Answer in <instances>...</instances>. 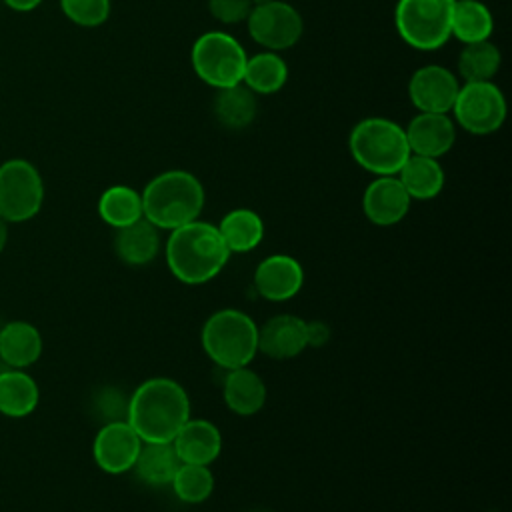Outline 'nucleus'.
<instances>
[{"mask_svg":"<svg viewBox=\"0 0 512 512\" xmlns=\"http://www.w3.org/2000/svg\"><path fill=\"white\" fill-rule=\"evenodd\" d=\"M188 418V392L172 378H148L128 396L126 422L142 442H172Z\"/></svg>","mask_w":512,"mask_h":512,"instance_id":"obj_1","label":"nucleus"},{"mask_svg":"<svg viewBox=\"0 0 512 512\" xmlns=\"http://www.w3.org/2000/svg\"><path fill=\"white\" fill-rule=\"evenodd\" d=\"M164 256L176 280L198 286L222 272L230 258V250L224 244L218 226L204 220H192L170 230Z\"/></svg>","mask_w":512,"mask_h":512,"instance_id":"obj_2","label":"nucleus"},{"mask_svg":"<svg viewBox=\"0 0 512 512\" xmlns=\"http://www.w3.org/2000/svg\"><path fill=\"white\" fill-rule=\"evenodd\" d=\"M142 214L158 230H174L198 220L204 208V186L186 170H166L154 176L144 190Z\"/></svg>","mask_w":512,"mask_h":512,"instance_id":"obj_3","label":"nucleus"},{"mask_svg":"<svg viewBox=\"0 0 512 512\" xmlns=\"http://www.w3.org/2000/svg\"><path fill=\"white\" fill-rule=\"evenodd\" d=\"M200 342L206 356L224 370L250 366L258 354V326L238 308H222L208 316Z\"/></svg>","mask_w":512,"mask_h":512,"instance_id":"obj_4","label":"nucleus"},{"mask_svg":"<svg viewBox=\"0 0 512 512\" xmlns=\"http://www.w3.org/2000/svg\"><path fill=\"white\" fill-rule=\"evenodd\" d=\"M354 162L374 176H396L410 156L404 128L388 118L360 120L348 138Z\"/></svg>","mask_w":512,"mask_h":512,"instance_id":"obj_5","label":"nucleus"},{"mask_svg":"<svg viewBox=\"0 0 512 512\" xmlns=\"http://www.w3.org/2000/svg\"><path fill=\"white\" fill-rule=\"evenodd\" d=\"M454 0H398L394 26L398 36L416 50H438L450 34Z\"/></svg>","mask_w":512,"mask_h":512,"instance_id":"obj_6","label":"nucleus"},{"mask_svg":"<svg viewBox=\"0 0 512 512\" xmlns=\"http://www.w3.org/2000/svg\"><path fill=\"white\" fill-rule=\"evenodd\" d=\"M246 58L242 44L220 30L198 36L190 52L196 76L216 90L242 84Z\"/></svg>","mask_w":512,"mask_h":512,"instance_id":"obj_7","label":"nucleus"},{"mask_svg":"<svg viewBox=\"0 0 512 512\" xmlns=\"http://www.w3.org/2000/svg\"><path fill=\"white\" fill-rule=\"evenodd\" d=\"M44 202V182L38 168L12 158L0 164V218L6 224H20L34 218Z\"/></svg>","mask_w":512,"mask_h":512,"instance_id":"obj_8","label":"nucleus"},{"mask_svg":"<svg viewBox=\"0 0 512 512\" xmlns=\"http://www.w3.org/2000/svg\"><path fill=\"white\" fill-rule=\"evenodd\" d=\"M456 122L470 134L486 136L496 132L506 120V100L492 82H464L456 94L452 110Z\"/></svg>","mask_w":512,"mask_h":512,"instance_id":"obj_9","label":"nucleus"},{"mask_svg":"<svg viewBox=\"0 0 512 512\" xmlns=\"http://www.w3.org/2000/svg\"><path fill=\"white\" fill-rule=\"evenodd\" d=\"M246 22L250 38L270 52L292 48L304 32V20L300 12L282 0L252 6Z\"/></svg>","mask_w":512,"mask_h":512,"instance_id":"obj_10","label":"nucleus"},{"mask_svg":"<svg viewBox=\"0 0 512 512\" xmlns=\"http://www.w3.org/2000/svg\"><path fill=\"white\" fill-rule=\"evenodd\" d=\"M142 438L126 420H110L100 426L92 442L96 466L106 474H124L134 468Z\"/></svg>","mask_w":512,"mask_h":512,"instance_id":"obj_11","label":"nucleus"},{"mask_svg":"<svg viewBox=\"0 0 512 512\" xmlns=\"http://www.w3.org/2000/svg\"><path fill=\"white\" fill-rule=\"evenodd\" d=\"M460 90L458 78L440 64L418 68L408 82V98L420 112L448 114Z\"/></svg>","mask_w":512,"mask_h":512,"instance_id":"obj_12","label":"nucleus"},{"mask_svg":"<svg viewBox=\"0 0 512 512\" xmlns=\"http://www.w3.org/2000/svg\"><path fill=\"white\" fill-rule=\"evenodd\" d=\"M302 284V264L288 254L266 256L254 270V288L268 302H286L294 298Z\"/></svg>","mask_w":512,"mask_h":512,"instance_id":"obj_13","label":"nucleus"},{"mask_svg":"<svg viewBox=\"0 0 512 512\" xmlns=\"http://www.w3.org/2000/svg\"><path fill=\"white\" fill-rule=\"evenodd\" d=\"M410 202L398 176H376L362 194V212L376 226H394L408 214Z\"/></svg>","mask_w":512,"mask_h":512,"instance_id":"obj_14","label":"nucleus"},{"mask_svg":"<svg viewBox=\"0 0 512 512\" xmlns=\"http://www.w3.org/2000/svg\"><path fill=\"white\" fill-rule=\"evenodd\" d=\"M306 348V320L296 314H278L258 326V352L274 360L296 358Z\"/></svg>","mask_w":512,"mask_h":512,"instance_id":"obj_15","label":"nucleus"},{"mask_svg":"<svg viewBox=\"0 0 512 512\" xmlns=\"http://www.w3.org/2000/svg\"><path fill=\"white\" fill-rule=\"evenodd\" d=\"M410 154L440 158L456 140V128L448 114L420 112L404 128Z\"/></svg>","mask_w":512,"mask_h":512,"instance_id":"obj_16","label":"nucleus"},{"mask_svg":"<svg viewBox=\"0 0 512 512\" xmlns=\"http://www.w3.org/2000/svg\"><path fill=\"white\" fill-rule=\"evenodd\" d=\"M172 444L180 462L210 466L222 452V434L210 420L188 418Z\"/></svg>","mask_w":512,"mask_h":512,"instance_id":"obj_17","label":"nucleus"},{"mask_svg":"<svg viewBox=\"0 0 512 512\" xmlns=\"http://www.w3.org/2000/svg\"><path fill=\"white\" fill-rule=\"evenodd\" d=\"M42 334L26 320H12L0 328V360L8 368L26 370L42 356Z\"/></svg>","mask_w":512,"mask_h":512,"instance_id":"obj_18","label":"nucleus"},{"mask_svg":"<svg viewBox=\"0 0 512 512\" xmlns=\"http://www.w3.org/2000/svg\"><path fill=\"white\" fill-rule=\"evenodd\" d=\"M222 382V398L230 412L238 416H252L262 410L266 402V384L250 366L226 370Z\"/></svg>","mask_w":512,"mask_h":512,"instance_id":"obj_19","label":"nucleus"},{"mask_svg":"<svg viewBox=\"0 0 512 512\" xmlns=\"http://www.w3.org/2000/svg\"><path fill=\"white\" fill-rule=\"evenodd\" d=\"M114 252L128 266H146L160 252L158 228L144 216L116 230Z\"/></svg>","mask_w":512,"mask_h":512,"instance_id":"obj_20","label":"nucleus"},{"mask_svg":"<svg viewBox=\"0 0 512 512\" xmlns=\"http://www.w3.org/2000/svg\"><path fill=\"white\" fill-rule=\"evenodd\" d=\"M40 388L36 380L20 368L0 372V414L8 418H24L36 410Z\"/></svg>","mask_w":512,"mask_h":512,"instance_id":"obj_21","label":"nucleus"},{"mask_svg":"<svg viewBox=\"0 0 512 512\" xmlns=\"http://www.w3.org/2000/svg\"><path fill=\"white\" fill-rule=\"evenodd\" d=\"M396 176L412 200H432L444 188V170L438 158L410 154Z\"/></svg>","mask_w":512,"mask_h":512,"instance_id":"obj_22","label":"nucleus"},{"mask_svg":"<svg viewBox=\"0 0 512 512\" xmlns=\"http://www.w3.org/2000/svg\"><path fill=\"white\" fill-rule=\"evenodd\" d=\"M212 110L220 126L228 130H244L256 118V94L244 84L222 88L214 96Z\"/></svg>","mask_w":512,"mask_h":512,"instance_id":"obj_23","label":"nucleus"},{"mask_svg":"<svg viewBox=\"0 0 512 512\" xmlns=\"http://www.w3.org/2000/svg\"><path fill=\"white\" fill-rule=\"evenodd\" d=\"M218 232L230 254L250 252L264 238V222L250 208H234L226 212L218 224Z\"/></svg>","mask_w":512,"mask_h":512,"instance_id":"obj_24","label":"nucleus"},{"mask_svg":"<svg viewBox=\"0 0 512 512\" xmlns=\"http://www.w3.org/2000/svg\"><path fill=\"white\" fill-rule=\"evenodd\" d=\"M178 466L180 458L172 442H142L132 470L150 486H166L172 482Z\"/></svg>","mask_w":512,"mask_h":512,"instance_id":"obj_25","label":"nucleus"},{"mask_svg":"<svg viewBox=\"0 0 512 512\" xmlns=\"http://www.w3.org/2000/svg\"><path fill=\"white\" fill-rule=\"evenodd\" d=\"M494 30V18L480 0H454L450 34L464 44L488 40Z\"/></svg>","mask_w":512,"mask_h":512,"instance_id":"obj_26","label":"nucleus"},{"mask_svg":"<svg viewBox=\"0 0 512 512\" xmlns=\"http://www.w3.org/2000/svg\"><path fill=\"white\" fill-rule=\"evenodd\" d=\"M242 82L254 94H274L288 82V66L276 52H260L252 58H246Z\"/></svg>","mask_w":512,"mask_h":512,"instance_id":"obj_27","label":"nucleus"},{"mask_svg":"<svg viewBox=\"0 0 512 512\" xmlns=\"http://www.w3.org/2000/svg\"><path fill=\"white\" fill-rule=\"evenodd\" d=\"M98 214L108 226L116 230L140 220L144 216L140 192L124 184L106 188L98 198Z\"/></svg>","mask_w":512,"mask_h":512,"instance_id":"obj_28","label":"nucleus"},{"mask_svg":"<svg viewBox=\"0 0 512 512\" xmlns=\"http://www.w3.org/2000/svg\"><path fill=\"white\" fill-rule=\"evenodd\" d=\"M500 62V50L490 40L464 44L458 54V74L464 82H488L496 76Z\"/></svg>","mask_w":512,"mask_h":512,"instance_id":"obj_29","label":"nucleus"},{"mask_svg":"<svg viewBox=\"0 0 512 512\" xmlns=\"http://www.w3.org/2000/svg\"><path fill=\"white\" fill-rule=\"evenodd\" d=\"M170 486L178 500L186 504H200L212 494L214 476L210 472V466L180 462Z\"/></svg>","mask_w":512,"mask_h":512,"instance_id":"obj_30","label":"nucleus"},{"mask_svg":"<svg viewBox=\"0 0 512 512\" xmlns=\"http://www.w3.org/2000/svg\"><path fill=\"white\" fill-rule=\"evenodd\" d=\"M60 8L68 20L84 28L100 26L110 16V0H60Z\"/></svg>","mask_w":512,"mask_h":512,"instance_id":"obj_31","label":"nucleus"},{"mask_svg":"<svg viewBox=\"0 0 512 512\" xmlns=\"http://www.w3.org/2000/svg\"><path fill=\"white\" fill-rule=\"evenodd\" d=\"M210 14L222 24H238L248 18L252 10L250 0H208Z\"/></svg>","mask_w":512,"mask_h":512,"instance_id":"obj_32","label":"nucleus"},{"mask_svg":"<svg viewBox=\"0 0 512 512\" xmlns=\"http://www.w3.org/2000/svg\"><path fill=\"white\" fill-rule=\"evenodd\" d=\"M306 340H308V346H314V348L324 346L330 340L328 324H324L320 320L306 322Z\"/></svg>","mask_w":512,"mask_h":512,"instance_id":"obj_33","label":"nucleus"},{"mask_svg":"<svg viewBox=\"0 0 512 512\" xmlns=\"http://www.w3.org/2000/svg\"><path fill=\"white\" fill-rule=\"evenodd\" d=\"M2 2L16 12H30L42 4V0H2Z\"/></svg>","mask_w":512,"mask_h":512,"instance_id":"obj_34","label":"nucleus"},{"mask_svg":"<svg viewBox=\"0 0 512 512\" xmlns=\"http://www.w3.org/2000/svg\"><path fill=\"white\" fill-rule=\"evenodd\" d=\"M8 242V224L0 218V252L6 248Z\"/></svg>","mask_w":512,"mask_h":512,"instance_id":"obj_35","label":"nucleus"},{"mask_svg":"<svg viewBox=\"0 0 512 512\" xmlns=\"http://www.w3.org/2000/svg\"><path fill=\"white\" fill-rule=\"evenodd\" d=\"M252 6H260V4H266V2H272V0H250Z\"/></svg>","mask_w":512,"mask_h":512,"instance_id":"obj_36","label":"nucleus"}]
</instances>
